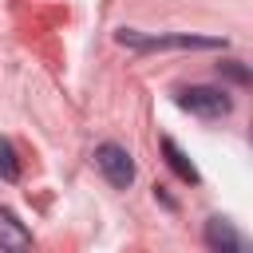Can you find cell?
Segmentation results:
<instances>
[{
  "label": "cell",
  "instance_id": "1",
  "mask_svg": "<svg viewBox=\"0 0 253 253\" xmlns=\"http://www.w3.org/2000/svg\"><path fill=\"white\" fill-rule=\"evenodd\" d=\"M119 43H126V47H134V51H162V47H225L221 36H190V32H182V36H142V32H134V28H123V32H119Z\"/></svg>",
  "mask_w": 253,
  "mask_h": 253
},
{
  "label": "cell",
  "instance_id": "2",
  "mask_svg": "<svg viewBox=\"0 0 253 253\" xmlns=\"http://www.w3.org/2000/svg\"><path fill=\"white\" fill-rule=\"evenodd\" d=\"M178 107L198 119H225L233 111V99L221 87H186V91H178Z\"/></svg>",
  "mask_w": 253,
  "mask_h": 253
},
{
  "label": "cell",
  "instance_id": "3",
  "mask_svg": "<svg viewBox=\"0 0 253 253\" xmlns=\"http://www.w3.org/2000/svg\"><path fill=\"white\" fill-rule=\"evenodd\" d=\"M95 166L103 170V178H107L115 190H126V186L134 182V158H130V150L119 146V142H103V146L95 150Z\"/></svg>",
  "mask_w": 253,
  "mask_h": 253
},
{
  "label": "cell",
  "instance_id": "4",
  "mask_svg": "<svg viewBox=\"0 0 253 253\" xmlns=\"http://www.w3.org/2000/svg\"><path fill=\"white\" fill-rule=\"evenodd\" d=\"M206 245L213 253H253L249 249V237L229 221V217H210L206 221Z\"/></svg>",
  "mask_w": 253,
  "mask_h": 253
},
{
  "label": "cell",
  "instance_id": "5",
  "mask_svg": "<svg viewBox=\"0 0 253 253\" xmlns=\"http://www.w3.org/2000/svg\"><path fill=\"white\" fill-rule=\"evenodd\" d=\"M0 253H32V233L4 206H0Z\"/></svg>",
  "mask_w": 253,
  "mask_h": 253
},
{
  "label": "cell",
  "instance_id": "6",
  "mask_svg": "<svg viewBox=\"0 0 253 253\" xmlns=\"http://www.w3.org/2000/svg\"><path fill=\"white\" fill-rule=\"evenodd\" d=\"M162 154H166V162H170V170L182 178V182H198V170H194V162L178 150V142L174 138H162Z\"/></svg>",
  "mask_w": 253,
  "mask_h": 253
},
{
  "label": "cell",
  "instance_id": "7",
  "mask_svg": "<svg viewBox=\"0 0 253 253\" xmlns=\"http://www.w3.org/2000/svg\"><path fill=\"white\" fill-rule=\"evenodd\" d=\"M0 178L4 182H16L20 178V158H16V146L8 138H0Z\"/></svg>",
  "mask_w": 253,
  "mask_h": 253
},
{
  "label": "cell",
  "instance_id": "8",
  "mask_svg": "<svg viewBox=\"0 0 253 253\" xmlns=\"http://www.w3.org/2000/svg\"><path fill=\"white\" fill-rule=\"evenodd\" d=\"M217 67H221L225 75H233L237 83H249V71H245V67H237V59H225V63H217Z\"/></svg>",
  "mask_w": 253,
  "mask_h": 253
}]
</instances>
